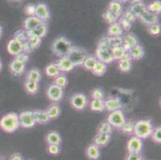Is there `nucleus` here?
I'll use <instances>...</instances> for the list:
<instances>
[{"label":"nucleus","instance_id":"f257e3e1","mask_svg":"<svg viewBox=\"0 0 161 160\" xmlns=\"http://www.w3.org/2000/svg\"><path fill=\"white\" fill-rule=\"evenodd\" d=\"M96 57L99 61L103 62L106 64L112 63L114 61L112 47L108 42V36L102 38L99 40L96 51Z\"/></svg>","mask_w":161,"mask_h":160},{"label":"nucleus","instance_id":"f03ea898","mask_svg":"<svg viewBox=\"0 0 161 160\" xmlns=\"http://www.w3.org/2000/svg\"><path fill=\"white\" fill-rule=\"evenodd\" d=\"M19 127V114L17 113H8L0 119V128L7 133H14Z\"/></svg>","mask_w":161,"mask_h":160},{"label":"nucleus","instance_id":"7ed1b4c3","mask_svg":"<svg viewBox=\"0 0 161 160\" xmlns=\"http://www.w3.org/2000/svg\"><path fill=\"white\" fill-rule=\"evenodd\" d=\"M71 47H72V43L71 41L66 37L61 36L53 41L51 49L54 55L61 58V57L67 56L69 51H71Z\"/></svg>","mask_w":161,"mask_h":160},{"label":"nucleus","instance_id":"20e7f679","mask_svg":"<svg viewBox=\"0 0 161 160\" xmlns=\"http://www.w3.org/2000/svg\"><path fill=\"white\" fill-rule=\"evenodd\" d=\"M153 125L149 119L140 120L134 124V131L133 134L135 136L141 139H146L151 137L153 132Z\"/></svg>","mask_w":161,"mask_h":160},{"label":"nucleus","instance_id":"39448f33","mask_svg":"<svg viewBox=\"0 0 161 160\" xmlns=\"http://www.w3.org/2000/svg\"><path fill=\"white\" fill-rule=\"evenodd\" d=\"M88 53L85 49L79 47L72 46L71 51L67 55L75 65V67L83 65V63L86 58L88 56Z\"/></svg>","mask_w":161,"mask_h":160},{"label":"nucleus","instance_id":"423d86ee","mask_svg":"<svg viewBox=\"0 0 161 160\" xmlns=\"http://www.w3.org/2000/svg\"><path fill=\"white\" fill-rule=\"evenodd\" d=\"M107 121L112 125V127L116 129H120L126 122L125 115L121 109L110 112Z\"/></svg>","mask_w":161,"mask_h":160},{"label":"nucleus","instance_id":"0eeeda50","mask_svg":"<svg viewBox=\"0 0 161 160\" xmlns=\"http://www.w3.org/2000/svg\"><path fill=\"white\" fill-rule=\"evenodd\" d=\"M19 120L20 127L23 128H31L36 124L34 113L31 111H25L20 113L19 114Z\"/></svg>","mask_w":161,"mask_h":160},{"label":"nucleus","instance_id":"6e6552de","mask_svg":"<svg viewBox=\"0 0 161 160\" xmlns=\"http://www.w3.org/2000/svg\"><path fill=\"white\" fill-rule=\"evenodd\" d=\"M70 103L74 109L77 111H82L85 109L88 104V99L84 94L76 93L71 97Z\"/></svg>","mask_w":161,"mask_h":160},{"label":"nucleus","instance_id":"1a4fd4ad","mask_svg":"<svg viewBox=\"0 0 161 160\" xmlns=\"http://www.w3.org/2000/svg\"><path fill=\"white\" fill-rule=\"evenodd\" d=\"M47 95L48 99L52 100V102H59L64 97V88L53 83L47 88Z\"/></svg>","mask_w":161,"mask_h":160},{"label":"nucleus","instance_id":"9d476101","mask_svg":"<svg viewBox=\"0 0 161 160\" xmlns=\"http://www.w3.org/2000/svg\"><path fill=\"white\" fill-rule=\"evenodd\" d=\"M35 16L38 18L39 20L43 22V23H46L51 18V12H50L49 7L45 3H38L36 5V14Z\"/></svg>","mask_w":161,"mask_h":160},{"label":"nucleus","instance_id":"9b49d317","mask_svg":"<svg viewBox=\"0 0 161 160\" xmlns=\"http://www.w3.org/2000/svg\"><path fill=\"white\" fill-rule=\"evenodd\" d=\"M143 146V139L132 136L130 138L127 143V148H128V153H140Z\"/></svg>","mask_w":161,"mask_h":160},{"label":"nucleus","instance_id":"f8f14e48","mask_svg":"<svg viewBox=\"0 0 161 160\" xmlns=\"http://www.w3.org/2000/svg\"><path fill=\"white\" fill-rule=\"evenodd\" d=\"M139 19H140V21L143 24H145L147 26H149L151 25L156 24V23H159V16L158 14H156V13H153L152 11H149L147 10V11H144L143 14L139 16Z\"/></svg>","mask_w":161,"mask_h":160},{"label":"nucleus","instance_id":"ddd939ff","mask_svg":"<svg viewBox=\"0 0 161 160\" xmlns=\"http://www.w3.org/2000/svg\"><path fill=\"white\" fill-rule=\"evenodd\" d=\"M23 43L21 41L18 40L15 38H13L8 42L7 45V49L10 55L16 56L21 52H23Z\"/></svg>","mask_w":161,"mask_h":160},{"label":"nucleus","instance_id":"4468645a","mask_svg":"<svg viewBox=\"0 0 161 160\" xmlns=\"http://www.w3.org/2000/svg\"><path fill=\"white\" fill-rule=\"evenodd\" d=\"M60 72H70L75 68V65L67 56L61 57L56 63Z\"/></svg>","mask_w":161,"mask_h":160},{"label":"nucleus","instance_id":"2eb2a0df","mask_svg":"<svg viewBox=\"0 0 161 160\" xmlns=\"http://www.w3.org/2000/svg\"><path fill=\"white\" fill-rule=\"evenodd\" d=\"M139 44L138 38L134 34L128 33L123 36V47L128 51Z\"/></svg>","mask_w":161,"mask_h":160},{"label":"nucleus","instance_id":"dca6fc26","mask_svg":"<svg viewBox=\"0 0 161 160\" xmlns=\"http://www.w3.org/2000/svg\"><path fill=\"white\" fill-rule=\"evenodd\" d=\"M105 109L109 112L119 110L122 108V103L119 98L117 97H110L108 99L104 101Z\"/></svg>","mask_w":161,"mask_h":160},{"label":"nucleus","instance_id":"f3484780","mask_svg":"<svg viewBox=\"0 0 161 160\" xmlns=\"http://www.w3.org/2000/svg\"><path fill=\"white\" fill-rule=\"evenodd\" d=\"M42 23L43 22L39 20L36 16H28L25 19L24 22H23V29L27 32L31 31L36 28Z\"/></svg>","mask_w":161,"mask_h":160},{"label":"nucleus","instance_id":"a211bd4d","mask_svg":"<svg viewBox=\"0 0 161 160\" xmlns=\"http://www.w3.org/2000/svg\"><path fill=\"white\" fill-rule=\"evenodd\" d=\"M25 67H26V64L15 59V58H14L10 63V70L14 75L16 76L21 75L22 74H23V72L25 71Z\"/></svg>","mask_w":161,"mask_h":160},{"label":"nucleus","instance_id":"6ab92c4d","mask_svg":"<svg viewBox=\"0 0 161 160\" xmlns=\"http://www.w3.org/2000/svg\"><path fill=\"white\" fill-rule=\"evenodd\" d=\"M86 156L90 160H98L100 157V150L95 143L89 145L86 149Z\"/></svg>","mask_w":161,"mask_h":160},{"label":"nucleus","instance_id":"aec40b11","mask_svg":"<svg viewBox=\"0 0 161 160\" xmlns=\"http://www.w3.org/2000/svg\"><path fill=\"white\" fill-rule=\"evenodd\" d=\"M128 55L132 60H140L145 55V51L143 46L138 44L128 51Z\"/></svg>","mask_w":161,"mask_h":160},{"label":"nucleus","instance_id":"412c9836","mask_svg":"<svg viewBox=\"0 0 161 160\" xmlns=\"http://www.w3.org/2000/svg\"><path fill=\"white\" fill-rule=\"evenodd\" d=\"M45 141L47 145H58L60 146L62 143L61 135L56 131H51L47 133L45 137Z\"/></svg>","mask_w":161,"mask_h":160},{"label":"nucleus","instance_id":"4be33fe9","mask_svg":"<svg viewBox=\"0 0 161 160\" xmlns=\"http://www.w3.org/2000/svg\"><path fill=\"white\" fill-rule=\"evenodd\" d=\"M48 30L47 24L46 23H42L39 26H38L36 28L31 31L27 32V35H34V36H37V37L43 39L45 35H47Z\"/></svg>","mask_w":161,"mask_h":160},{"label":"nucleus","instance_id":"5701e85b","mask_svg":"<svg viewBox=\"0 0 161 160\" xmlns=\"http://www.w3.org/2000/svg\"><path fill=\"white\" fill-rule=\"evenodd\" d=\"M33 113L35 119H36V123H38V124H46L51 120L46 111L36 110V111H34Z\"/></svg>","mask_w":161,"mask_h":160},{"label":"nucleus","instance_id":"b1692460","mask_svg":"<svg viewBox=\"0 0 161 160\" xmlns=\"http://www.w3.org/2000/svg\"><path fill=\"white\" fill-rule=\"evenodd\" d=\"M124 34V30L122 26L119 25L118 22L110 24L108 30V37H115V36H122Z\"/></svg>","mask_w":161,"mask_h":160},{"label":"nucleus","instance_id":"393cba45","mask_svg":"<svg viewBox=\"0 0 161 160\" xmlns=\"http://www.w3.org/2000/svg\"><path fill=\"white\" fill-rule=\"evenodd\" d=\"M131 67H132V59L129 56V55L123 58L122 59L119 60V69L122 72H129Z\"/></svg>","mask_w":161,"mask_h":160},{"label":"nucleus","instance_id":"a878e982","mask_svg":"<svg viewBox=\"0 0 161 160\" xmlns=\"http://www.w3.org/2000/svg\"><path fill=\"white\" fill-rule=\"evenodd\" d=\"M128 10L131 11L136 15V17L139 18L140 14H142L144 11H147V5L143 2L136 3L131 4Z\"/></svg>","mask_w":161,"mask_h":160},{"label":"nucleus","instance_id":"bb28decb","mask_svg":"<svg viewBox=\"0 0 161 160\" xmlns=\"http://www.w3.org/2000/svg\"><path fill=\"white\" fill-rule=\"evenodd\" d=\"M112 55H113L114 60H120L124 57L128 56V51L122 46L115 47L112 48Z\"/></svg>","mask_w":161,"mask_h":160},{"label":"nucleus","instance_id":"cd10ccee","mask_svg":"<svg viewBox=\"0 0 161 160\" xmlns=\"http://www.w3.org/2000/svg\"><path fill=\"white\" fill-rule=\"evenodd\" d=\"M111 140V135L97 134L94 139V143L99 147L105 146L108 144Z\"/></svg>","mask_w":161,"mask_h":160},{"label":"nucleus","instance_id":"c85d7f7f","mask_svg":"<svg viewBox=\"0 0 161 160\" xmlns=\"http://www.w3.org/2000/svg\"><path fill=\"white\" fill-rule=\"evenodd\" d=\"M45 74L51 78H55L60 74V70L58 69L56 63L48 64L45 68Z\"/></svg>","mask_w":161,"mask_h":160},{"label":"nucleus","instance_id":"c756f323","mask_svg":"<svg viewBox=\"0 0 161 160\" xmlns=\"http://www.w3.org/2000/svg\"><path fill=\"white\" fill-rule=\"evenodd\" d=\"M25 90L30 95H35L39 91V83L27 79L25 82Z\"/></svg>","mask_w":161,"mask_h":160},{"label":"nucleus","instance_id":"7c9ffc66","mask_svg":"<svg viewBox=\"0 0 161 160\" xmlns=\"http://www.w3.org/2000/svg\"><path fill=\"white\" fill-rule=\"evenodd\" d=\"M107 69H108L107 64L103 63V62H100L98 60V62L96 63V64L95 65L94 68H93V70L92 71L95 75L102 76L106 73Z\"/></svg>","mask_w":161,"mask_h":160},{"label":"nucleus","instance_id":"2f4dec72","mask_svg":"<svg viewBox=\"0 0 161 160\" xmlns=\"http://www.w3.org/2000/svg\"><path fill=\"white\" fill-rule=\"evenodd\" d=\"M46 111L50 119H55L57 117L59 116L61 109L59 108V106L57 105V104H52V106H50L49 108H47Z\"/></svg>","mask_w":161,"mask_h":160},{"label":"nucleus","instance_id":"473e14b6","mask_svg":"<svg viewBox=\"0 0 161 160\" xmlns=\"http://www.w3.org/2000/svg\"><path fill=\"white\" fill-rule=\"evenodd\" d=\"M90 108L92 111H96V112H102L105 110L104 100L92 99L90 102Z\"/></svg>","mask_w":161,"mask_h":160},{"label":"nucleus","instance_id":"72a5a7b5","mask_svg":"<svg viewBox=\"0 0 161 160\" xmlns=\"http://www.w3.org/2000/svg\"><path fill=\"white\" fill-rule=\"evenodd\" d=\"M108 10L112 11L115 14H116L117 15L121 16L123 13V6L120 3L117 2L115 0H112L110 2Z\"/></svg>","mask_w":161,"mask_h":160},{"label":"nucleus","instance_id":"f704fd0d","mask_svg":"<svg viewBox=\"0 0 161 160\" xmlns=\"http://www.w3.org/2000/svg\"><path fill=\"white\" fill-rule=\"evenodd\" d=\"M98 62V59L96 58V56H93V55H88L87 58L84 59L83 63V67L87 70H91L92 71L94 68L95 65L96 64V63Z\"/></svg>","mask_w":161,"mask_h":160},{"label":"nucleus","instance_id":"c9c22d12","mask_svg":"<svg viewBox=\"0 0 161 160\" xmlns=\"http://www.w3.org/2000/svg\"><path fill=\"white\" fill-rule=\"evenodd\" d=\"M41 79H42V74H41L40 70H38V69H31V70H29L27 74V79H28V80H32V81L39 83Z\"/></svg>","mask_w":161,"mask_h":160},{"label":"nucleus","instance_id":"e433bc0d","mask_svg":"<svg viewBox=\"0 0 161 160\" xmlns=\"http://www.w3.org/2000/svg\"><path fill=\"white\" fill-rule=\"evenodd\" d=\"M120 16L117 15L116 14H115L112 11H109V10H107L103 14V19L107 22L109 24H112V23H115V22L118 21L119 18Z\"/></svg>","mask_w":161,"mask_h":160},{"label":"nucleus","instance_id":"4c0bfd02","mask_svg":"<svg viewBox=\"0 0 161 160\" xmlns=\"http://www.w3.org/2000/svg\"><path fill=\"white\" fill-rule=\"evenodd\" d=\"M112 130H113V127H112V125L108 121H106L104 123H101V125L98 128L97 134L112 135Z\"/></svg>","mask_w":161,"mask_h":160},{"label":"nucleus","instance_id":"58836bf2","mask_svg":"<svg viewBox=\"0 0 161 160\" xmlns=\"http://www.w3.org/2000/svg\"><path fill=\"white\" fill-rule=\"evenodd\" d=\"M147 10L159 14L161 12V2L159 0H155L150 4L147 5Z\"/></svg>","mask_w":161,"mask_h":160},{"label":"nucleus","instance_id":"ea45409f","mask_svg":"<svg viewBox=\"0 0 161 160\" xmlns=\"http://www.w3.org/2000/svg\"><path fill=\"white\" fill-rule=\"evenodd\" d=\"M67 83H68V79H67V76L65 74H59L57 77L55 78V81H54V84L57 85V86H60V87L64 88L67 86Z\"/></svg>","mask_w":161,"mask_h":160},{"label":"nucleus","instance_id":"a19ab883","mask_svg":"<svg viewBox=\"0 0 161 160\" xmlns=\"http://www.w3.org/2000/svg\"><path fill=\"white\" fill-rule=\"evenodd\" d=\"M27 41L31 44V46L32 47L33 50H35L37 49L40 46L41 42H42V39L37 37V36H34V35H28Z\"/></svg>","mask_w":161,"mask_h":160},{"label":"nucleus","instance_id":"79ce46f5","mask_svg":"<svg viewBox=\"0 0 161 160\" xmlns=\"http://www.w3.org/2000/svg\"><path fill=\"white\" fill-rule=\"evenodd\" d=\"M108 40L110 46L112 48L123 45V36H115V37H108Z\"/></svg>","mask_w":161,"mask_h":160},{"label":"nucleus","instance_id":"37998d69","mask_svg":"<svg viewBox=\"0 0 161 160\" xmlns=\"http://www.w3.org/2000/svg\"><path fill=\"white\" fill-rule=\"evenodd\" d=\"M118 22L119 23V25H120L121 26H122L123 30H129L131 28V26H132V23L131 22H130L129 20L127 19L125 17H124L123 15H121L120 17L118 19Z\"/></svg>","mask_w":161,"mask_h":160},{"label":"nucleus","instance_id":"c03bdc74","mask_svg":"<svg viewBox=\"0 0 161 160\" xmlns=\"http://www.w3.org/2000/svg\"><path fill=\"white\" fill-rule=\"evenodd\" d=\"M121 130L123 133L126 135H131L134 131V123L132 122H125L123 127H121Z\"/></svg>","mask_w":161,"mask_h":160},{"label":"nucleus","instance_id":"a18cd8bd","mask_svg":"<svg viewBox=\"0 0 161 160\" xmlns=\"http://www.w3.org/2000/svg\"><path fill=\"white\" fill-rule=\"evenodd\" d=\"M152 140L154 141L156 143H158V144H160L161 143V127H156V128L153 130V132H152Z\"/></svg>","mask_w":161,"mask_h":160},{"label":"nucleus","instance_id":"49530a36","mask_svg":"<svg viewBox=\"0 0 161 160\" xmlns=\"http://www.w3.org/2000/svg\"><path fill=\"white\" fill-rule=\"evenodd\" d=\"M14 38L17 39L18 40L21 41L22 42H24L26 41H27V38H28V35H27V31L24 30V29H21V30H19L14 33Z\"/></svg>","mask_w":161,"mask_h":160},{"label":"nucleus","instance_id":"de8ad7c7","mask_svg":"<svg viewBox=\"0 0 161 160\" xmlns=\"http://www.w3.org/2000/svg\"><path fill=\"white\" fill-rule=\"evenodd\" d=\"M92 99L97 100H103L104 99V91L100 88H96L92 91Z\"/></svg>","mask_w":161,"mask_h":160},{"label":"nucleus","instance_id":"09e8293b","mask_svg":"<svg viewBox=\"0 0 161 160\" xmlns=\"http://www.w3.org/2000/svg\"><path fill=\"white\" fill-rule=\"evenodd\" d=\"M147 31L150 35H154V36H157L160 34L161 32V26L159 23H156V24L151 25L147 28Z\"/></svg>","mask_w":161,"mask_h":160},{"label":"nucleus","instance_id":"8fccbe9b","mask_svg":"<svg viewBox=\"0 0 161 160\" xmlns=\"http://www.w3.org/2000/svg\"><path fill=\"white\" fill-rule=\"evenodd\" d=\"M47 152L52 156H56L60 153V147L58 145H47Z\"/></svg>","mask_w":161,"mask_h":160},{"label":"nucleus","instance_id":"3c124183","mask_svg":"<svg viewBox=\"0 0 161 160\" xmlns=\"http://www.w3.org/2000/svg\"><path fill=\"white\" fill-rule=\"evenodd\" d=\"M36 4L29 3L25 7L24 12L25 14L28 16H35V14H36Z\"/></svg>","mask_w":161,"mask_h":160},{"label":"nucleus","instance_id":"603ef678","mask_svg":"<svg viewBox=\"0 0 161 160\" xmlns=\"http://www.w3.org/2000/svg\"><path fill=\"white\" fill-rule=\"evenodd\" d=\"M14 58L26 64V63H27V61L29 60V55L28 54H26V53L24 52H21L20 54H19L18 55L14 56Z\"/></svg>","mask_w":161,"mask_h":160},{"label":"nucleus","instance_id":"864d4df0","mask_svg":"<svg viewBox=\"0 0 161 160\" xmlns=\"http://www.w3.org/2000/svg\"><path fill=\"white\" fill-rule=\"evenodd\" d=\"M123 16H124V17H125L127 19H128L130 22H131L132 23H134V22L136 21V19H137V18L136 17V15H135V14H133L131 11H130L129 10H127V11L124 13Z\"/></svg>","mask_w":161,"mask_h":160},{"label":"nucleus","instance_id":"5fc2aeb1","mask_svg":"<svg viewBox=\"0 0 161 160\" xmlns=\"http://www.w3.org/2000/svg\"><path fill=\"white\" fill-rule=\"evenodd\" d=\"M142 156L140 153H128L125 160H141Z\"/></svg>","mask_w":161,"mask_h":160},{"label":"nucleus","instance_id":"6e6d98bb","mask_svg":"<svg viewBox=\"0 0 161 160\" xmlns=\"http://www.w3.org/2000/svg\"><path fill=\"white\" fill-rule=\"evenodd\" d=\"M33 51V48L31 46V44L29 43L28 41H26L23 43V52L26 53V54H30L31 51Z\"/></svg>","mask_w":161,"mask_h":160},{"label":"nucleus","instance_id":"4d7b16f0","mask_svg":"<svg viewBox=\"0 0 161 160\" xmlns=\"http://www.w3.org/2000/svg\"><path fill=\"white\" fill-rule=\"evenodd\" d=\"M9 160H24L23 155L19 153H14L10 157Z\"/></svg>","mask_w":161,"mask_h":160},{"label":"nucleus","instance_id":"13d9d810","mask_svg":"<svg viewBox=\"0 0 161 160\" xmlns=\"http://www.w3.org/2000/svg\"><path fill=\"white\" fill-rule=\"evenodd\" d=\"M130 2H131V4L133 3H140L143 2V0H129Z\"/></svg>","mask_w":161,"mask_h":160},{"label":"nucleus","instance_id":"bf43d9fd","mask_svg":"<svg viewBox=\"0 0 161 160\" xmlns=\"http://www.w3.org/2000/svg\"><path fill=\"white\" fill-rule=\"evenodd\" d=\"M115 1H117V2L120 3L121 4L122 3H128L129 0H115Z\"/></svg>","mask_w":161,"mask_h":160},{"label":"nucleus","instance_id":"052dcab7","mask_svg":"<svg viewBox=\"0 0 161 160\" xmlns=\"http://www.w3.org/2000/svg\"><path fill=\"white\" fill-rule=\"evenodd\" d=\"M3 34V26L0 25V39L2 37Z\"/></svg>","mask_w":161,"mask_h":160},{"label":"nucleus","instance_id":"680f3d73","mask_svg":"<svg viewBox=\"0 0 161 160\" xmlns=\"http://www.w3.org/2000/svg\"><path fill=\"white\" fill-rule=\"evenodd\" d=\"M2 69H3V63L2 61H1V59H0V72H1Z\"/></svg>","mask_w":161,"mask_h":160},{"label":"nucleus","instance_id":"e2e57ef3","mask_svg":"<svg viewBox=\"0 0 161 160\" xmlns=\"http://www.w3.org/2000/svg\"><path fill=\"white\" fill-rule=\"evenodd\" d=\"M10 1H12V2H20L22 0H10Z\"/></svg>","mask_w":161,"mask_h":160},{"label":"nucleus","instance_id":"0e129e2a","mask_svg":"<svg viewBox=\"0 0 161 160\" xmlns=\"http://www.w3.org/2000/svg\"><path fill=\"white\" fill-rule=\"evenodd\" d=\"M0 160H5V159H3V158H0Z\"/></svg>","mask_w":161,"mask_h":160},{"label":"nucleus","instance_id":"69168bd1","mask_svg":"<svg viewBox=\"0 0 161 160\" xmlns=\"http://www.w3.org/2000/svg\"><path fill=\"white\" fill-rule=\"evenodd\" d=\"M141 160H143V159H141Z\"/></svg>","mask_w":161,"mask_h":160}]
</instances>
